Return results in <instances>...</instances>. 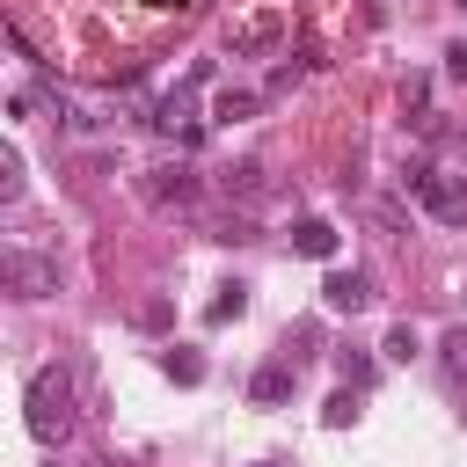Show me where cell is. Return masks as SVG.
<instances>
[{
	"label": "cell",
	"mask_w": 467,
	"mask_h": 467,
	"mask_svg": "<svg viewBox=\"0 0 467 467\" xmlns=\"http://www.w3.org/2000/svg\"><path fill=\"white\" fill-rule=\"evenodd\" d=\"M161 372H168L175 387H197V379H204V358H197V350H168V358H161Z\"/></svg>",
	"instance_id": "4fadbf2b"
},
{
	"label": "cell",
	"mask_w": 467,
	"mask_h": 467,
	"mask_svg": "<svg viewBox=\"0 0 467 467\" xmlns=\"http://www.w3.org/2000/svg\"><path fill=\"white\" fill-rule=\"evenodd\" d=\"M321 306L328 314H365L372 306V277L365 270H328L321 277Z\"/></svg>",
	"instance_id": "5b68a950"
},
{
	"label": "cell",
	"mask_w": 467,
	"mask_h": 467,
	"mask_svg": "<svg viewBox=\"0 0 467 467\" xmlns=\"http://www.w3.org/2000/svg\"><path fill=\"white\" fill-rule=\"evenodd\" d=\"M248 314V285H219V299L204 306V321H241Z\"/></svg>",
	"instance_id": "7c38bea8"
},
{
	"label": "cell",
	"mask_w": 467,
	"mask_h": 467,
	"mask_svg": "<svg viewBox=\"0 0 467 467\" xmlns=\"http://www.w3.org/2000/svg\"><path fill=\"white\" fill-rule=\"evenodd\" d=\"M263 467H277V460H263Z\"/></svg>",
	"instance_id": "7402d4cb"
},
{
	"label": "cell",
	"mask_w": 467,
	"mask_h": 467,
	"mask_svg": "<svg viewBox=\"0 0 467 467\" xmlns=\"http://www.w3.org/2000/svg\"><path fill=\"white\" fill-rule=\"evenodd\" d=\"M379 350H387V358H394V365H409V358H416V328H409V321H394V328H387V343H379Z\"/></svg>",
	"instance_id": "2e32d148"
},
{
	"label": "cell",
	"mask_w": 467,
	"mask_h": 467,
	"mask_svg": "<svg viewBox=\"0 0 467 467\" xmlns=\"http://www.w3.org/2000/svg\"><path fill=\"white\" fill-rule=\"evenodd\" d=\"M460 7H467V0H460Z\"/></svg>",
	"instance_id": "603a6c76"
},
{
	"label": "cell",
	"mask_w": 467,
	"mask_h": 467,
	"mask_svg": "<svg viewBox=\"0 0 467 467\" xmlns=\"http://www.w3.org/2000/svg\"><path fill=\"white\" fill-rule=\"evenodd\" d=\"M358 394H365V387H350V379H343V387L321 401V423H328V431H350V423H358Z\"/></svg>",
	"instance_id": "30bf717a"
},
{
	"label": "cell",
	"mask_w": 467,
	"mask_h": 467,
	"mask_svg": "<svg viewBox=\"0 0 467 467\" xmlns=\"http://www.w3.org/2000/svg\"><path fill=\"white\" fill-rule=\"evenodd\" d=\"M263 109V95L255 88H219V102H212V124H248Z\"/></svg>",
	"instance_id": "ba28073f"
},
{
	"label": "cell",
	"mask_w": 467,
	"mask_h": 467,
	"mask_svg": "<svg viewBox=\"0 0 467 467\" xmlns=\"http://www.w3.org/2000/svg\"><path fill=\"white\" fill-rule=\"evenodd\" d=\"M22 409H29V438H36V445H66L73 423H80V409H73V372H66V365H36Z\"/></svg>",
	"instance_id": "6da1fadb"
},
{
	"label": "cell",
	"mask_w": 467,
	"mask_h": 467,
	"mask_svg": "<svg viewBox=\"0 0 467 467\" xmlns=\"http://www.w3.org/2000/svg\"><path fill=\"white\" fill-rule=\"evenodd\" d=\"M438 58H445V80H467V36H452Z\"/></svg>",
	"instance_id": "ac0fdd59"
},
{
	"label": "cell",
	"mask_w": 467,
	"mask_h": 467,
	"mask_svg": "<svg viewBox=\"0 0 467 467\" xmlns=\"http://www.w3.org/2000/svg\"><path fill=\"white\" fill-rule=\"evenodd\" d=\"M153 7H190V0H153Z\"/></svg>",
	"instance_id": "ffe728a7"
},
{
	"label": "cell",
	"mask_w": 467,
	"mask_h": 467,
	"mask_svg": "<svg viewBox=\"0 0 467 467\" xmlns=\"http://www.w3.org/2000/svg\"><path fill=\"white\" fill-rule=\"evenodd\" d=\"M343 379L350 387H372V358H343Z\"/></svg>",
	"instance_id": "d6986e66"
},
{
	"label": "cell",
	"mask_w": 467,
	"mask_h": 467,
	"mask_svg": "<svg viewBox=\"0 0 467 467\" xmlns=\"http://www.w3.org/2000/svg\"><path fill=\"white\" fill-rule=\"evenodd\" d=\"M226 197H263V161H241V168H226Z\"/></svg>",
	"instance_id": "8fae6325"
},
{
	"label": "cell",
	"mask_w": 467,
	"mask_h": 467,
	"mask_svg": "<svg viewBox=\"0 0 467 467\" xmlns=\"http://www.w3.org/2000/svg\"><path fill=\"white\" fill-rule=\"evenodd\" d=\"M51 467H66V460H51Z\"/></svg>",
	"instance_id": "44dd1931"
},
{
	"label": "cell",
	"mask_w": 467,
	"mask_h": 467,
	"mask_svg": "<svg viewBox=\"0 0 467 467\" xmlns=\"http://www.w3.org/2000/svg\"><path fill=\"white\" fill-rule=\"evenodd\" d=\"M139 190H146L153 204H190V197H197V175L175 161V168H146V182H139Z\"/></svg>",
	"instance_id": "52a82bcc"
},
{
	"label": "cell",
	"mask_w": 467,
	"mask_h": 467,
	"mask_svg": "<svg viewBox=\"0 0 467 467\" xmlns=\"http://www.w3.org/2000/svg\"><path fill=\"white\" fill-rule=\"evenodd\" d=\"M285 36H292V22H285L277 7H255V15H241V22L226 29V58H270Z\"/></svg>",
	"instance_id": "3957f363"
},
{
	"label": "cell",
	"mask_w": 467,
	"mask_h": 467,
	"mask_svg": "<svg viewBox=\"0 0 467 467\" xmlns=\"http://www.w3.org/2000/svg\"><path fill=\"white\" fill-rule=\"evenodd\" d=\"M292 379H299V365H292V358H270V365H255L248 401H255V409H277V401H292Z\"/></svg>",
	"instance_id": "8992f818"
},
{
	"label": "cell",
	"mask_w": 467,
	"mask_h": 467,
	"mask_svg": "<svg viewBox=\"0 0 467 467\" xmlns=\"http://www.w3.org/2000/svg\"><path fill=\"white\" fill-rule=\"evenodd\" d=\"M438 358H445V372H452V387H467V328H445V343H438Z\"/></svg>",
	"instance_id": "5bb4252c"
},
{
	"label": "cell",
	"mask_w": 467,
	"mask_h": 467,
	"mask_svg": "<svg viewBox=\"0 0 467 467\" xmlns=\"http://www.w3.org/2000/svg\"><path fill=\"white\" fill-rule=\"evenodd\" d=\"M292 248L314 255V263H328V255H336V226H328V219H299V226H292Z\"/></svg>",
	"instance_id": "9c48e42d"
},
{
	"label": "cell",
	"mask_w": 467,
	"mask_h": 467,
	"mask_svg": "<svg viewBox=\"0 0 467 467\" xmlns=\"http://www.w3.org/2000/svg\"><path fill=\"white\" fill-rule=\"evenodd\" d=\"M0 277H7L15 299H51V292H58V263L36 255V248H7V255H0Z\"/></svg>",
	"instance_id": "277c9868"
},
{
	"label": "cell",
	"mask_w": 467,
	"mask_h": 467,
	"mask_svg": "<svg viewBox=\"0 0 467 467\" xmlns=\"http://www.w3.org/2000/svg\"><path fill=\"white\" fill-rule=\"evenodd\" d=\"M0 197H7V204L22 197V153H15V146H0Z\"/></svg>",
	"instance_id": "9a60e30c"
},
{
	"label": "cell",
	"mask_w": 467,
	"mask_h": 467,
	"mask_svg": "<svg viewBox=\"0 0 467 467\" xmlns=\"http://www.w3.org/2000/svg\"><path fill=\"white\" fill-rule=\"evenodd\" d=\"M409 197L438 219V226H467V175H438V168H409L401 175Z\"/></svg>",
	"instance_id": "7a4b0ae2"
},
{
	"label": "cell",
	"mask_w": 467,
	"mask_h": 467,
	"mask_svg": "<svg viewBox=\"0 0 467 467\" xmlns=\"http://www.w3.org/2000/svg\"><path fill=\"white\" fill-rule=\"evenodd\" d=\"M306 66H314V58H285V66L270 73V95H285V88H299V73H306Z\"/></svg>",
	"instance_id": "e0dca14e"
}]
</instances>
